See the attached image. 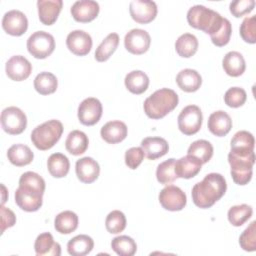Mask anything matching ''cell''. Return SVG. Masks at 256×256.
<instances>
[{
    "mask_svg": "<svg viewBox=\"0 0 256 256\" xmlns=\"http://www.w3.org/2000/svg\"><path fill=\"white\" fill-rule=\"evenodd\" d=\"M227 184L224 176L219 173L207 174L201 182L192 188L193 203L202 209L213 206L226 192Z\"/></svg>",
    "mask_w": 256,
    "mask_h": 256,
    "instance_id": "obj_1",
    "label": "cell"
},
{
    "mask_svg": "<svg viewBox=\"0 0 256 256\" xmlns=\"http://www.w3.org/2000/svg\"><path fill=\"white\" fill-rule=\"evenodd\" d=\"M179 102L177 93L169 88H161L144 101L145 114L151 119H160L174 110Z\"/></svg>",
    "mask_w": 256,
    "mask_h": 256,
    "instance_id": "obj_2",
    "label": "cell"
},
{
    "mask_svg": "<svg viewBox=\"0 0 256 256\" xmlns=\"http://www.w3.org/2000/svg\"><path fill=\"white\" fill-rule=\"evenodd\" d=\"M230 173L233 181L238 185H246L252 178L255 162L254 150L231 149L228 154Z\"/></svg>",
    "mask_w": 256,
    "mask_h": 256,
    "instance_id": "obj_3",
    "label": "cell"
},
{
    "mask_svg": "<svg viewBox=\"0 0 256 256\" xmlns=\"http://www.w3.org/2000/svg\"><path fill=\"white\" fill-rule=\"evenodd\" d=\"M224 17L218 12L203 5H194L187 12V21L193 28L212 35L216 33L223 23Z\"/></svg>",
    "mask_w": 256,
    "mask_h": 256,
    "instance_id": "obj_4",
    "label": "cell"
},
{
    "mask_svg": "<svg viewBox=\"0 0 256 256\" xmlns=\"http://www.w3.org/2000/svg\"><path fill=\"white\" fill-rule=\"evenodd\" d=\"M63 125L59 120L51 119L38 126L31 132V141L39 150H48L52 148L61 138Z\"/></svg>",
    "mask_w": 256,
    "mask_h": 256,
    "instance_id": "obj_5",
    "label": "cell"
},
{
    "mask_svg": "<svg viewBox=\"0 0 256 256\" xmlns=\"http://www.w3.org/2000/svg\"><path fill=\"white\" fill-rule=\"evenodd\" d=\"M28 52L37 59H45L55 49L54 37L45 31H36L27 39Z\"/></svg>",
    "mask_w": 256,
    "mask_h": 256,
    "instance_id": "obj_6",
    "label": "cell"
},
{
    "mask_svg": "<svg viewBox=\"0 0 256 256\" xmlns=\"http://www.w3.org/2000/svg\"><path fill=\"white\" fill-rule=\"evenodd\" d=\"M43 194L44 192L34 187L19 184L15 191V202L22 210L34 212L42 206Z\"/></svg>",
    "mask_w": 256,
    "mask_h": 256,
    "instance_id": "obj_7",
    "label": "cell"
},
{
    "mask_svg": "<svg viewBox=\"0 0 256 256\" xmlns=\"http://www.w3.org/2000/svg\"><path fill=\"white\" fill-rule=\"evenodd\" d=\"M0 120L3 130L11 135L21 134L27 126V117L25 113L15 106L3 109Z\"/></svg>",
    "mask_w": 256,
    "mask_h": 256,
    "instance_id": "obj_8",
    "label": "cell"
},
{
    "mask_svg": "<svg viewBox=\"0 0 256 256\" xmlns=\"http://www.w3.org/2000/svg\"><path fill=\"white\" fill-rule=\"evenodd\" d=\"M178 128L185 135L197 133L202 125L203 115L201 109L196 105L184 107L178 116Z\"/></svg>",
    "mask_w": 256,
    "mask_h": 256,
    "instance_id": "obj_9",
    "label": "cell"
},
{
    "mask_svg": "<svg viewBox=\"0 0 256 256\" xmlns=\"http://www.w3.org/2000/svg\"><path fill=\"white\" fill-rule=\"evenodd\" d=\"M161 206L169 211L182 210L187 202L186 194L175 185H167L163 188L158 196Z\"/></svg>",
    "mask_w": 256,
    "mask_h": 256,
    "instance_id": "obj_10",
    "label": "cell"
},
{
    "mask_svg": "<svg viewBox=\"0 0 256 256\" xmlns=\"http://www.w3.org/2000/svg\"><path fill=\"white\" fill-rule=\"evenodd\" d=\"M103 108L101 102L94 97L84 99L78 106V119L86 126L96 124L102 116Z\"/></svg>",
    "mask_w": 256,
    "mask_h": 256,
    "instance_id": "obj_11",
    "label": "cell"
},
{
    "mask_svg": "<svg viewBox=\"0 0 256 256\" xmlns=\"http://www.w3.org/2000/svg\"><path fill=\"white\" fill-rule=\"evenodd\" d=\"M129 12L134 21L147 24L155 19L157 5L151 0H132L129 4Z\"/></svg>",
    "mask_w": 256,
    "mask_h": 256,
    "instance_id": "obj_12",
    "label": "cell"
},
{
    "mask_svg": "<svg viewBox=\"0 0 256 256\" xmlns=\"http://www.w3.org/2000/svg\"><path fill=\"white\" fill-rule=\"evenodd\" d=\"M151 43V38L146 30L134 28L131 29L124 38V45L127 51L132 54L140 55L145 53Z\"/></svg>",
    "mask_w": 256,
    "mask_h": 256,
    "instance_id": "obj_13",
    "label": "cell"
},
{
    "mask_svg": "<svg viewBox=\"0 0 256 256\" xmlns=\"http://www.w3.org/2000/svg\"><path fill=\"white\" fill-rule=\"evenodd\" d=\"M2 27L6 33L12 36H21L28 28V20L22 11L13 9L4 14Z\"/></svg>",
    "mask_w": 256,
    "mask_h": 256,
    "instance_id": "obj_14",
    "label": "cell"
},
{
    "mask_svg": "<svg viewBox=\"0 0 256 256\" xmlns=\"http://www.w3.org/2000/svg\"><path fill=\"white\" fill-rule=\"evenodd\" d=\"M7 76L14 81L27 79L32 72V64L22 55H14L8 59L5 65Z\"/></svg>",
    "mask_w": 256,
    "mask_h": 256,
    "instance_id": "obj_15",
    "label": "cell"
},
{
    "mask_svg": "<svg viewBox=\"0 0 256 256\" xmlns=\"http://www.w3.org/2000/svg\"><path fill=\"white\" fill-rule=\"evenodd\" d=\"M90 34L83 30H74L67 35L66 45L68 49L77 56L87 55L92 48Z\"/></svg>",
    "mask_w": 256,
    "mask_h": 256,
    "instance_id": "obj_16",
    "label": "cell"
},
{
    "mask_svg": "<svg viewBox=\"0 0 256 256\" xmlns=\"http://www.w3.org/2000/svg\"><path fill=\"white\" fill-rule=\"evenodd\" d=\"M99 4L93 0H78L71 9L72 17L78 22H90L94 20L99 13Z\"/></svg>",
    "mask_w": 256,
    "mask_h": 256,
    "instance_id": "obj_17",
    "label": "cell"
},
{
    "mask_svg": "<svg viewBox=\"0 0 256 256\" xmlns=\"http://www.w3.org/2000/svg\"><path fill=\"white\" fill-rule=\"evenodd\" d=\"M75 170L78 179L81 182L87 184L94 182L100 173L98 162L91 157H83L77 160L75 164Z\"/></svg>",
    "mask_w": 256,
    "mask_h": 256,
    "instance_id": "obj_18",
    "label": "cell"
},
{
    "mask_svg": "<svg viewBox=\"0 0 256 256\" xmlns=\"http://www.w3.org/2000/svg\"><path fill=\"white\" fill-rule=\"evenodd\" d=\"M62 0H38V16L44 25H52L62 9Z\"/></svg>",
    "mask_w": 256,
    "mask_h": 256,
    "instance_id": "obj_19",
    "label": "cell"
},
{
    "mask_svg": "<svg viewBox=\"0 0 256 256\" xmlns=\"http://www.w3.org/2000/svg\"><path fill=\"white\" fill-rule=\"evenodd\" d=\"M127 126L120 120H112L104 124L100 134L104 141L109 144H116L123 141L127 136Z\"/></svg>",
    "mask_w": 256,
    "mask_h": 256,
    "instance_id": "obj_20",
    "label": "cell"
},
{
    "mask_svg": "<svg viewBox=\"0 0 256 256\" xmlns=\"http://www.w3.org/2000/svg\"><path fill=\"white\" fill-rule=\"evenodd\" d=\"M201 166L202 163L198 158L187 154L175 161L174 169L178 178L190 179L200 172Z\"/></svg>",
    "mask_w": 256,
    "mask_h": 256,
    "instance_id": "obj_21",
    "label": "cell"
},
{
    "mask_svg": "<svg viewBox=\"0 0 256 256\" xmlns=\"http://www.w3.org/2000/svg\"><path fill=\"white\" fill-rule=\"evenodd\" d=\"M232 128V119L223 110L213 112L208 118V129L215 136L222 137L229 133Z\"/></svg>",
    "mask_w": 256,
    "mask_h": 256,
    "instance_id": "obj_22",
    "label": "cell"
},
{
    "mask_svg": "<svg viewBox=\"0 0 256 256\" xmlns=\"http://www.w3.org/2000/svg\"><path fill=\"white\" fill-rule=\"evenodd\" d=\"M141 148L147 159L155 160L168 152L169 145L164 138L146 137L141 141Z\"/></svg>",
    "mask_w": 256,
    "mask_h": 256,
    "instance_id": "obj_23",
    "label": "cell"
},
{
    "mask_svg": "<svg viewBox=\"0 0 256 256\" xmlns=\"http://www.w3.org/2000/svg\"><path fill=\"white\" fill-rule=\"evenodd\" d=\"M34 250L38 256H59L61 254L60 244L54 241L52 234L49 232H44L37 236L34 243Z\"/></svg>",
    "mask_w": 256,
    "mask_h": 256,
    "instance_id": "obj_24",
    "label": "cell"
},
{
    "mask_svg": "<svg viewBox=\"0 0 256 256\" xmlns=\"http://www.w3.org/2000/svg\"><path fill=\"white\" fill-rule=\"evenodd\" d=\"M176 82L181 90L185 92H195L202 84V77L196 70L186 68L178 72Z\"/></svg>",
    "mask_w": 256,
    "mask_h": 256,
    "instance_id": "obj_25",
    "label": "cell"
},
{
    "mask_svg": "<svg viewBox=\"0 0 256 256\" xmlns=\"http://www.w3.org/2000/svg\"><path fill=\"white\" fill-rule=\"evenodd\" d=\"M222 66L226 74L232 77L242 75L246 69L244 57L237 51H230L226 53L222 60Z\"/></svg>",
    "mask_w": 256,
    "mask_h": 256,
    "instance_id": "obj_26",
    "label": "cell"
},
{
    "mask_svg": "<svg viewBox=\"0 0 256 256\" xmlns=\"http://www.w3.org/2000/svg\"><path fill=\"white\" fill-rule=\"evenodd\" d=\"M8 160L15 166L21 167L32 162L34 154L32 150L25 144H14L7 151Z\"/></svg>",
    "mask_w": 256,
    "mask_h": 256,
    "instance_id": "obj_27",
    "label": "cell"
},
{
    "mask_svg": "<svg viewBox=\"0 0 256 256\" xmlns=\"http://www.w3.org/2000/svg\"><path fill=\"white\" fill-rule=\"evenodd\" d=\"M89 140L87 135L80 130L71 131L65 141L66 150L75 156L83 154L88 148Z\"/></svg>",
    "mask_w": 256,
    "mask_h": 256,
    "instance_id": "obj_28",
    "label": "cell"
},
{
    "mask_svg": "<svg viewBox=\"0 0 256 256\" xmlns=\"http://www.w3.org/2000/svg\"><path fill=\"white\" fill-rule=\"evenodd\" d=\"M124 83L131 93L142 94L149 86V78L145 72L141 70H133L125 76Z\"/></svg>",
    "mask_w": 256,
    "mask_h": 256,
    "instance_id": "obj_29",
    "label": "cell"
},
{
    "mask_svg": "<svg viewBox=\"0 0 256 256\" xmlns=\"http://www.w3.org/2000/svg\"><path fill=\"white\" fill-rule=\"evenodd\" d=\"M54 227L60 234H70L78 227V216L75 212L65 210L57 214L54 219Z\"/></svg>",
    "mask_w": 256,
    "mask_h": 256,
    "instance_id": "obj_30",
    "label": "cell"
},
{
    "mask_svg": "<svg viewBox=\"0 0 256 256\" xmlns=\"http://www.w3.org/2000/svg\"><path fill=\"white\" fill-rule=\"evenodd\" d=\"M94 247L93 239L85 234L73 237L67 244V251L72 256H84L89 254Z\"/></svg>",
    "mask_w": 256,
    "mask_h": 256,
    "instance_id": "obj_31",
    "label": "cell"
},
{
    "mask_svg": "<svg viewBox=\"0 0 256 256\" xmlns=\"http://www.w3.org/2000/svg\"><path fill=\"white\" fill-rule=\"evenodd\" d=\"M47 168L49 173L55 178L65 177L70 168L69 159L62 153H53L47 160Z\"/></svg>",
    "mask_w": 256,
    "mask_h": 256,
    "instance_id": "obj_32",
    "label": "cell"
},
{
    "mask_svg": "<svg viewBox=\"0 0 256 256\" xmlns=\"http://www.w3.org/2000/svg\"><path fill=\"white\" fill-rule=\"evenodd\" d=\"M198 45V39L195 35L191 33H184L176 40L175 50L179 56L189 58L197 52Z\"/></svg>",
    "mask_w": 256,
    "mask_h": 256,
    "instance_id": "obj_33",
    "label": "cell"
},
{
    "mask_svg": "<svg viewBox=\"0 0 256 256\" xmlns=\"http://www.w3.org/2000/svg\"><path fill=\"white\" fill-rule=\"evenodd\" d=\"M119 44V35L117 33L108 34L99 44L95 51V59L98 62H104L115 52Z\"/></svg>",
    "mask_w": 256,
    "mask_h": 256,
    "instance_id": "obj_34",
    "label": "cell"
},
{
    "mask_svg": "<svg viewBox=\"0 0 256 256\" xmlns=\"http://www.w3.org/2000/svg\"><path fill=\"white\" fill-rule=\"evenodd\" d=\"M58 80L51 72H40L34 79V88L41 95L52 94L56 91Z\"/></svg>",
    "mask_w": 256,
    "mask_h": 256,
    "instance_id": "obj_35",
    "label": "cell"
},
{
    "mask_svg": "<svg viewBox=\"0 0 256 256\" xmlns=\"http://www.w3.org/2000/svg\"><path fill=\"white\" fill-rule=\"evenodd\" d=\"M111 248L120 256H133L137 251V245L134 239L126 235H120L112 239Z\"/></svg>",
    "mask_w": 256,
    "mask_h": 256,
    "instance_id": "obj_36",
    "label": "cell"
},
{
    "mask_svg": "<svg viewBox=\"0 0 256 256\" xmlns=\"http://www.w3.org/2000/svg\"><path fill=\"white\" fill-rule=\"evenodd\" d=\"M187 154L198 158L202 164H205L211 159L213 155V146L207 140H196L189 146Z\"/></svg>",
    "mask_w": 256,
    "mask_h": 256,
    "instance_id": "obj_37",
    "label": "cell"
},
{
    "mask_svg": "<svg viewBox=\"0 0 256 256\" xmlns=\"http://www.w3.org/2000/svg\"><path fill=\"white\" fill-rule=\"evenodd\" d=\"M253 213V209L251 206L247 204H240L232 206L228 210V220L229 222L236 227L242 226L246 221H248Z\"/></svg>",
    "mask_w": 256,
    "mask_h": 256,
    "instance_id": "obj_38",
    "label": "cell"
},
{
    "mask_svg": "<svg viewBox=\"0 0 256 256\" xmlns=\"http://www.w3.org/2000/svg\"><path fill=\"white\" fill-rule=\"evenodd\" d=\"M175 161L176 159L170 158L157 166L156 178L160 184L168 185L173 183L178 178L174 169Z\"/></svg>",
    "mask_w": 256,
    "mask_h": 256,
    "instance_id": "obj_39",
    "label": "cell"
},
{
    "mask_svg": "<svg viewBox=\"0 0 256 256\" xmlns=\"http://www.w3.org/2000/svg\"><path fill=\"white\" fill-rule=\"evenodd\" d=\"M105 226L109 233L118 234L126 227V217L123 212L119 210L111 211L105 220Z\"/></svg>",
    "mask_w": 256,
    "mask_h": 256,
    "instance_id": "obj_40",
    "label": "cell"
},
{
    "mask_svg": "<svg viewBox=\"0 0 256 256\" xmlns=\"http://www.w3.org/2000/svg\"><path fill=\"white\" fill-rule=\"evenodd\" d=\"M231 149H247L254 150L255 139L252 133L241 130L235 133L233 138L231 139Z\"/></svg>",
    "mask_w": 256,
    "mask_h": 256,
    "instance_id": "obj_41",
    "label": "cell"
},
{
    "mask_svg": "<svg viewBox=\"0 0 256 256\" xmlns=\"http://www.w3.org/2000/svg\"><path fill=\"white\" fill-rule=\"evenodd\" d=\"M239 244L245 251L252 252L256 250V221H252L242 232L239 237Z\"/></svg>",
    "mask_w": 256,
    "mask_h": 256,
    "instance_id": "obj_42",
    "label": "cell"
},
{
    "mask_svg": "<svg viewBox=\"0 0 256 256\" xmlns=\"http://www.w3.org/2000/svg\"><path fill=\"white\" fill-rule=\"evenodd\" d=\"M247 99L246 91L240 87L229 88L224 95L225 104L232 108H238L242 106Z\"/></svg>",
    "mask_w": 256,
    "mask_h": 256,
    "instance_id": "obj_43",
    "label": "cell"
},
{
    "mask_svg": "<svg viewBox=\"0 0 256 256\" xmlns=\"http://www.w3.org/2000/svg\"><path fill=\"white\" fill-rule=\"evenodd\" d=\"M240 36L242 39L250 44L256 43V16L244 18L240 26Z\"/></svg>",
    "mask_w": 256,
    "mask_h": 256,
    "instance_id": "obj_44",
    "label": "cell"
},
{
    "mask_svg": "<svg viewBox=\"0 0 256 256\" xmlns=\"http://www.w3.org/2000/svg\"><path fill=\"white\" fill-rule=\"evenodd\" d=\"M231 33H232L231 23L227 18L224 17L221 27L219 28V30L216 33L210 35V38L214 45H216L218 47H222V46H225L229 42Z\"/></svg>",
    "mask_w": 256,
    "mask_h": 256,
    "instance_id": "obj_45",
    "label": "cell"
},
{
    "mask_svg": "<svg viewBox=\"0 0 256 256\" xmlns=\"http://www.w3.org/2000/svg\"><path fill=\"white\" fill-rule=\"evenodd\" d=\"M255 7L254 0H235L229 5L230 12L235 17H242L245 14L250 13Z\"/></svg>",
    "mask_w": 256,
    "mask_h": 256,
    "instance_id": "obj_46",
    "label": "cell"
},
{
    "mask_svg": "<svg viewBox=\"0 0 256 256\" xmlns=\"http://www.w3.org/2000/svg\"><path fill=\"white\" fill-rule=\"evenodd\" d=\"M144 152L141 147H132L125 152V163L130 169H136L144 159Z\"/></svg>",
    "mask_w": 256,
    "mask_h": 256,
    "instance_id": "obj_47",
    "label": "cell"
},
{
    "mask_svg": "<svg viewBox=\"0 0 256 256\" xmlns=\"http://www.w3.org/2000/svg\"><path fill=\"white\" fill-rule=\"evenodd\" d=\"M0 212H1V234H3L7 228L12 227L16 223V216L12 210L4 207L3 205L0 208Z\"/></svg>",
    "mask_w": 256,
    "mask_h": 256,
    "instance_id": "obj_48",
    "label": "cell"
}]
</instances>
